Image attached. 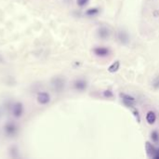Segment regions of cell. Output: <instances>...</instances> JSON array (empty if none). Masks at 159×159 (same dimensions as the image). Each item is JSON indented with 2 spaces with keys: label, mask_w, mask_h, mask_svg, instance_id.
Returning <instances> with one entry per match:
<instances>
[{
  "label": "cell",
  "mask_w": 159,
  "mask_h": 159,
  "mask_svg": "<svg viewBox=\"0 0 159 159\" xmlns=\"http://www.w3.org/2000/svg\"><path fill=\"white\" fill-rule=\"evenodd\" d=\"M109 49L105 47H97L93 48V53L96 56L101 57V58H104L106 56L109 55Z\"/></svg>",
  "instance_id": "277c9868"
},
{
  "label": "cell",
  "mask_w": 159,
  "mask_h": 159,
  "mask_svg": "<svg viewBox=\"0 0 159 159\" xmlns=\"http://www.w3.org/2000/svg\"><path fill=\"white\" fill-rule=\"evenodd\" d=\"M145 149H146L148 156H150V157H153L155 154V153L157 152V149L150 142H145Z\"/></svg>",
  "instance_id": "8992f818"
},
{
  "label": "cell",
  "mask_w": 159,
  "mask_h": 159,
  "mask_svg": "<svg viewBox=\"0 0 159 159\" xmlns=\"http://www.w3.org/2000/svg\"><path fill=\"white\" fill-rule=\"evenodd\" d=\"M130 110H131L132 114H134L137 122H138V123H141V116H140V114H139V111H138V109L134 106V107H131V108H130Z\"/></svg>",
  "instance_id": "8fae6325"
},
{
  "label": "cell",
  "mask_w": 159,
  "mask_h": 159,
  "mask_svg": "<svg viewBox=\"0 0 159 159\" xmlns=\"http://www.w3.org/2000/svg\"><path fill=\"white\" fill-rule=\"evenodd\" d=\"M151 139L154 142L157 143L159 142V132L157 130H153L151 133Z\"/></svg>",
  "instance_id": "7c38bea8"
},
{
  "label": "cell",
  "mask_w": 159,
  "mask_h": 159,
  "mask_svg": "<svg viewBox=\"0 0 159 159\" xmlns=\"http://www.w3.org/2000/svg\"><path fill=\"white\" fill-rule=\"evenodd\" d=\"M23 111H24V108H23V104L22 102H15L12 106V109H11V112H12V114L14 117L16 118H20V116L23 114Z\"/></svg>",
  "instance_id": "3957f363"
},
{
  "label": "cell",
  "mask_w": 159,
  "mask_h": 159,
  "mask_svg": "<svg viewBox=\"0 0 159 159\" xmlns=\"http://www.w3.org/2000/svg\"><path fill=\"white\" fill-rule=\"evenodd\" d=\"M89 0H76V4H77L78 7L83 8V7H85L89 3Z\"/></svg>",
  "instance_id": "9a60e30c"
},
{
  "label": "cell",
  "mask_w": 159,
  "mask_h": 159,
  "mask_svg": "<svg viewBox=\"0 0 159 159\" xmlns=\"http://www.w3.org/2000/svg\"><path fill=\"white\" fill-rule=\"evenodd\" d=\"M9 151H10V154H11V155H12L13 157H15V154H18V151H17V147H16V146H12L11 149H10Z\"/></svg>",
  "instance_id": "2e32d148"
},
{
  "label": "cell",
  "mask_w": 159,
  "mask_h": 159,
  "mask_svg": "<svg viewBox=\"0 0 159 159\" xmlns=\"http://www.w3.org/2000/svg\"><path fill=\"white\" fill-rule=\"evenodd\" d=\"M103 96L105 98H113L114 97V93L112 90H109V89H106L103 91Z\"/></svg>",
  "instance_id": "5bb4252c"
},
{
  "label": "cell",
  "mask_w": 159,
  "mask_h": 159,
  "mask_svg": "<svg viewBox=\"0 0 159 159\" xmlns=\"http://www.w3.org/2000/svg\"><path fill=\"white\" fill-rule=\"evenodd\" d=\"M100 13V9L98 8H91L86 10L85 12V15L89 16V17H93V16H96Z\"/></svg>",
  "instance_id": "30bf717a"
},
{
  "label": "cell",
  "mask_w": 159,
  "mask_h": 159,
  "mask_svg": "<svg viewBox=\"0 0 159 159\" xmlns=\"http://www.w3.org/2000/svg\"><path fill=\"white\" fill-rule=\"evenodd\" d=\"M108 30L106 28H101L100 30V33H99V36L101 38H107L108 37Z\"/></svg>",
  "instance_id": "4fadbf2b"
},
{
  "label": "cell",
  "mask_w": 159,
  "mask_h": 159,
  "mask_svg": "<svg viewBox=\"0 0 159 159\" xmlns=\"http://www.w3.org/2000/svg\"><path fill=\"white\" fill-rule=\"evenodd\" d=\"M50 101V96L48 92H40L37 95V102L41 105L48 104Z\"/></svg>",
  "instance_id": "5b68a950"
},
{
  "label": "cell",
  "mask_w": 159,
  "mask_h": 159,
  "mask_svg": "<svg viewBox=\"0 0 159 159\" xmlns=\"http://www.w3.org/2000/svg\"><path fill=\"white\" fill-rule=\"evenodd\" d=\"M120 97L122 99V101L123 103L126 106V107H129V109L131 107H134L136 106V100L134 97H132L131 95H129V94H125V93H120Z\"/></svg>",
  "instance_id": "6da1fadb"
},
{
  "label": "cell",
  "mask_w": 159,
  "mask_h": 159,
  "mask_svg": "<svg viewBox=\"0 0 159 159\" xmlns=\"http://www.w3.org/2000/svg\"><path fill=\"white\" fill-rule=\"evenodd\" d=\"M146 121L149 125H153L156 121V114L154 111H149L146 114Z\"/></svg>",
  "instance_id": "ba28073f"
},
{
  "label": "cell",
  "mask_w": 159,
  "mask_h": 159,
  "mask_svg": "<svg viewBox=\"0 0 159 159\" xmlns=\"http://www.w3.org/2000/svg\"><path fill=\"white\" fill-rule=\"evenodd\" d=\"M73 87L76 90H79V91H83L87 89V82L83 80V79H77L75 84H73Z\"/></svg>",
  "instance_id": "52a82bcc"
},
{
  "label": "cell",
  "mask_w": 159,
  "mask_h": 159,
  "mask_svg": "<svg viewBox=\"0 0 159 159\" xmlns=\"http://www.w3.org/2000/svg\"><path fill=\"white\" fill-rule=\"evenodd\" d=\"M119 68H120V61L117 60V61H114L112 64L108 67V72L109 73H116L118 70H119Z\"/></svg>",
  "instance_id": "9c48e42d"
},
{
  "label": "cell",
  "mask_w": 159,
  "mask_h": 159,
  "mask_svg": "<svg viewBox=\"0 0 159 159\" xmlns=\"http://www.w3.org/2000/svg\"><path fill=\"white\" fill-rule=\"evenodd\" d=\"M4 130L6 135L9 136V137H13L17 134L18 132V126L15 123L13 122H8L4 126Z\"/></svg>",
  "instance_id": "7a4b0ae2"
},
{
  "label": "cell",
  "mask_w": 159,
  "mask_h": 159,
  "mask_svg": "<svg viewBox=\"0 0 159 159\" xmlns=\"http://www.w3.org/2000/svg\"><path fill=\"white\" fill-rule=\"evenodd\" d=\"M3 62H4V59L1 55H0V63H3Z\"/></svg>",
  "instance_id": "e0dca14e"
}]
</instances>
